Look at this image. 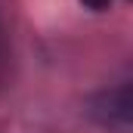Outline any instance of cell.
I'll return each instance as SVG.
<instances>
[{
    "label": "cell",
    "instance_id": "cell-1",
    "mask_svg": "<svg viewBox=\"0 0 133 133\" xmlns=\"http://www.w3.org/2000/svg\"><path fill=\"white\" fill-rule=\"evenodd\" d=\"M84 6H90V9H108L111 6V0H81Z\"/></svg>",
    "mask_w": 133,
    "mask_h": 133
}]
</instances>
